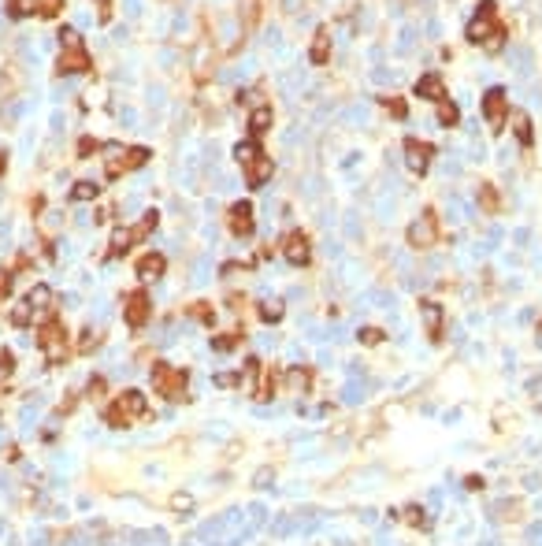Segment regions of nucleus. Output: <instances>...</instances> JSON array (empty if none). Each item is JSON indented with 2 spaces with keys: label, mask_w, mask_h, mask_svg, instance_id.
I'll list each match as a JSON object with an SVG mask.
<instances>
[{
  "label": "nucleus",
  "mask_w": 542,
  "mask_h": 546,
  "mask_svg": "<svg viewBox=\"0 0 542 546\" xmlns=\"http://www.w3.org/2000/svg\"><path fill=\"white\" fill-rule=\"evenodd\" d=\"M468 41L483 45L486 52H498L505 45V26L498 23V4L494 0H479V12L468 23Z\"/></svg>",
  "instance_id": "obj_1"
},
{
  "label": "nucleus",
  "mask_w": 542,
  "mask_h": 546,
  "mask_svg": "<svg viewBox=\"0 0 542 546\" xmlns=\"http://www.w3.org/2000/svg\"><path fill=\"white\" fill-rule=\"evenodd\" d=\"M145 416H149V398H145L142 390H123V394L104 409L108 427H131L137 420H145Z\"/></svg>",
  "instance_id": "obj_2"
},
{
  "label": "nucleus",
  "mask_w": 542,
  "mask_h": 546,
  "mask_svg": "<svg viewBox=\"0 0 542 546\" xmlns=\"http://www.w3.org/2000/svg\"><path fill=\"white\" fill-rule=\"evenodd\" d=\"M60 45H63V52H60V75H82V71L93 67L86 45H82V38H78V30L63 26V30H60Z\"/></svg>",
  "instance_id": "obj_3"
},
{
  "label": "nucleus",
  "mask_w": 542,
  "mask_h": 546,
  "mask_svg": "<svg viewBox=\"0 0 542 546\" xmlns=\"http://www.w3.org/2000/svg\"><path fill=\"white\" fill-rule=\"evenodd\" d=\"M186 387H190V376L182 368L163 364V361L153 364V390L156 394H163L168 402H186Z\"/></svg>",
  "instance_id": "obj_4"
},
{
  "label": "nucleus",
  "mask_w": 542,
  "mask_h": 546,
  "mask_svg": "<svg viewBox=\"0 0 542 546\" xmlns=\"http://www.w3.org/2000/svg\"><path fill=\"white\" fill-rule=\"evenodd\" d=\"M38 350L45 353V361H49V364H63V361H67V331H63L60 316H49V320L38 327Z\"/></svg>",
  "instance_id": "obj_5"
},
{
  "label": "nucleus",
  "mask_w": 542,
  "mask_h": 546,
  "mask_svg": "<svg viewBox=\"0 0 542 546\" xmlns=\"http://www.w3.org/2000/svg\"><path fill=\"white\" fill-rule=\"evenodd\" d=\"M153 231H156V212H145L137 227H126V231H115L112 234V249H108V253H112V257H123L134 242H145Z\"/></svg>",
  "instance_id": "obj_6"
},
{
  "label": "nucleus",
  "mask_w": 542,
  "mask_h": 546,
  "mask_svg": "<svg viewBox=\"0 0 542 546\" xmlns=\"http://www.w3.org/2000/svg\"><path fill=\"white\" fill-rule=\"evenodd\" d=\"M405 238H409L412 249H431V245L438 242V216H435V208H427L416 223H409Z\"/></svg>",
  "instance_id": "obj_7"
},
{
  "label": "nucleus",
  "mask_w": 542,
  "mask_h": 546,
  "mask_svg": "<svg viewBox=\"0 0 542 546\" xmlns=\"http://www.w3.org/2000/svg\"><path fill=\"white\" fill-rule=\"evenodd\" d=\"M483 115H486V123H490V130H494V134H501V130H505V115H509V97H505V89H501V86H490V89H486V97H483Z\"/></svg>",
  "instance_id": "obj_8"
},
{
  "label": "nucleus",
  "mask_w": 542,
  "mask_h": 546,
  "mask_svg": "<svg viewBox=\"0 0 542 546\" xmlns=\"http://www.w3.org/2000/svg\"><path fill=\"white\" fill-rule=\"evenodd\" d=\"M405 163H409V171L412 175H427V168H431V157H435V145L431 141H420V138H405Z\"/></svg>",
  "instance_id": "obj_9"
},
{
  "label": "nucleus",
  "mask_w": 542,
  "mask_h": 546,
  "mask_svg": "<svg viewBox=\"0 0 542 546\" xmlns=\"http://www.w3.org/2000/svg\"><path fill=\"white\" fill-rule=\"evenodd\" d=\"M149 316H153V302H149V294H145V290H134V294L126 297V305H123V320L137 331V327L149 323Z\"/></svg>",
  "instance_id": "obj_10"
},
{
  "label": "nucleus",
  "mask_w": 542,
  "mask_h": 546,
  "mask_svg": "<svg viewBox=\"0 0 542 546\" xmlns=\"http://www.w3.org/2000/svg\"><path fill=\"white\" fill-rule=\"evenodd\" d=\"M282 257H286L293 268H305L312 260V245H308V234L301 231H290L286 238H282Z\"/></svg>",
  "instance_id": "obj_11"
},
{
  "label": "nucleus",
  "mask_w": 542,
  "mask_h": 546,
  "mask_svg": "<svg viewBox=\"0 0 542 546\" xmlns=\"http://www.w3.org/2000/svg\"><path fill=\"white\" fill-rule=\"evenodd\" d=\"M420 316H424L427 339H431V342H442V320H446L442 305H438V302H431V297H424V302H420Z\"/></svg>",
  "instance_id": "obj_12"
},
{
  "label": "nucleus",
  "mask_w": 542,
  "mask_h": 546,
  "mask_svg": "<svg viewBox=\"0 0 542 546\" xmlns=\"http://www.w3.org/2000/svg\"><path fill=\"white\" fill-rule=\"evenodd\" d=\"M227 223H231V231L238 234V238H249L253 234V205L249 201H238V205H231V212H227Z\"/></svg>",
  "instance_id": "obj_13"
},
{
  "label": "nucleus",
  "mask_w": 542,
  "mask_h": 546,
  "mask_svg": "<svg viewBox=\"0 0 542 546\" xmlns=\"http://www.w3.org/2000/svg\"><path fill=\"white\" fill-rule=\"evenodd\" d=\"M145 160H149V149L134 145V149H126V152H123V160H112V163H108V175H112V179H119L123 171H134V168H142Z\"/></svg>",
  "instance_id": "obj_14"
},
{
  "label": "nucleus",
  "mask_w": 542,
  "mask_h": 546,
  "mask_svg": "<svg viewBox=\"0 0 542 546\" xmlns=\"http://www.w3.org/2000/svg\"><path fill=\"white\" fill-rule=\"evenodd\" d=\"M271 171H275V163H271V157H264V152H260V157H256L253 163H245V182H249L253 190H260L264 182L271 179Z\"/></svg>",
  "instance_id": "obj_15"
},
{
  "label": "nucleus",
  "mask_w": 542,
  "mask_h": 546,
  "mask_svg": "<svg viewBox=\"0 0 542 546\" xmlns=\"http://www.w3.org/2000/svg\"><path fill=\"white\" fill-rule=\"evenodd\" d=\"M308 387H312V372L308 368H286V376H282V390L286 394H308Z\"/></svg>",
  "instance_id": "obj_16"
},
{
  "label": "nucleus",
  "mask_w": 542,
  "mask_h": 546,
  "mask_svg": "<svg viewBox=\"0 0 542 546\" xmlns=\"http://www.w3.org/2000/svg\"><path fill=\"white\" fill-rule=\"evenodd\" d=\"M308 60L316 63V67H324V63L330 60V34H327V26H319V30H316L312 49H308Z\"/></svg>",
  "instance_id": "obj_17"
},
{
  "label": "nucleus",
  "mask_w": 542,
  "mask_h": 546,
  "mask_svg": "<svg viewBox=\"0 0 542 546\" xmlns=\"http://www.w3.org/2000/svg\"><path fill=\"white\" fill-rule=\"evenodd\" d=\"M416 97H427V101H446V86H442V78L438 75H424L416 82Z\"/></svg>",
  "instance_id": "obj_18"
},
{
  "label": "nucleus",
  "mask_w": 542,
  "mask_h": 546,
  "mask_svg": "<svg viewBox=\"0 0 542 546\" xmlns=\"http://www.w3.org/2000/svg\"><path fill=\"white\" fill-rule=\"evenodd\" d=\"M163 268H168V260H163L160 253H145V257L137 260V275L142 279H160Z\"/></svg>",
  "instance_id": "obj_19"
},
{
  "label": "nucleus",
  "mask_w": 542,
  "mask_h": 546,
  "mask_svg": "<svg viewBox=\"0 0 542 546\" xmlns=\"http://www.w3.org/2000/svg\"><path fill=\"white\" fill-rule=\"evenodd\" d=\"M264 130H271V108L268 104H260V108H253V112H249V134H253V138H260Z\"/></svg>",
  "instance_id": "obj_20"
},
{
  "label": "nucleus",
  "mask_w": 542,
  "mask_h": 546,
  "mask_svg": "<svg viewBox=\"0 0 542 546\" xmlns=\"http://www.w3.org/2000/svg\"><path fill=\"white\" fill-rule=\"evenodd\" d=\"M512 130H517V141L523 145V149L535 141V130H531V115H528V112H517V115H512Z\"/></svg>",
  "instance_id": "obj_21"
},
{
  "label": "nucleus",
  "mask_w": 542,
  "mask_h": 546,
  "mask_svg": "<svg viewBox=\"0 0 542 546\" xmlns=\"http://www.w3.org/2000/svg\"><path fill=\"white\" fill-rule=\"evenodd\" d=\"M253 398H256V402H268V398H275V372L271 368H260V379H256Z\"/></svg>",
  "instance_id": "obj_22"
},
{
  "label": "nucleus",
  "mask_w": 542,
  "mask_h": 546,
  "mask_svg": "<svg viewBox=\"0 0 542 546\" xmlns=\"http://www.w3.org/2000/svg\"><path fill=\"white\" fill-rule=\"evenodd\" d=\"M26 302H30L34 312H45V308H52V290L45 286V283H38V286L30 290V294H26Z\"/></svg>",
  "instance_id": "obj_23"
},
{
  "label": "nucleus",
  "mask_w": 542,
  "mask_h": 546,
  "mask_svg": "<svg viewBox=\"0 0 542 546\" xmlns=\"http://www.w3.org/2000/svg\"><path fill=\"white\" fill-rule=\"evenodd\" d=\"M479 205H483V212H486V216H498L501 197H498V190H494L490 182H483V186H479Z\"/></svg>",
  "instance_id": "obj_24"
},
{
  "label": "nucleus",
  "mask_w": 542,
  "mask_h": 546,
  "mask_svg": "<svg viewBox=\"0 0 542 546\" xmlns=\"http://www.w3.org/2000/svg\"><path fill=\"white\" fill-rule=\"evenodd\" d=\"M256 157H260V145H256V141H238L234 145V160L242 163V168H245V163H253Z\"/></svg>",
  "instance_id": "obj_25"
},
{
  "label": "nucleus",
  "mask_w": 542,
  "mask_h": 546,
  "mask_svg": "<svg viewBox=\"0 0 542 546\" xmlns=\"http://www.w3.org/2000/svg\"><path fill=\"white\" fill-rule=\"evenodd\" d=\"M100 194V186L97 182H75V190H71V201H93V197Z\"/></svg>",
  "instance_id": "obj_26"
},
{
  "label": "nucleus",
  "mask_w": 542,
  "mask_h": 546,
  "mask_svg": "<svg viewBox=\"0 0 542 546\" xmlns=\"http://www.w3.org/2000/svg\"><path fill=\"white\" fill-rule=\"evenodd\" d=\"M438 123H442V126H457V123H461V112H457L453 101H438Z\"/></svg>",
  "instance_id": "obj_27"
},
{
  "label": "nucleus",
  "mask_w": 542,
  "mask_h": 546,
  "mask_svg": "<svg viewBox=\"0 0 542 546\" xmlns=\"http://www.w3.org/2000/svg\"><path fill=\"white\" fill-rule=\"evenodd\" d=\"M401 521L412 524V527H427V524H431V521H427V513H424L420 505H405V509H401Z\"/></svg>",
  "instance_id": "obj_28"
},
{
  "label": "nucleus",
  "mask_w": 542,
  "mask_h": 546,
  "mask_svg": "<svg viewBox=\"0 0 542 546\" xmlns=\"http://www.w3.org/2000/svg\"><path fill=\"white\" fill-rule=\"evenodd\" d=\"M245 334H238V331H227V334H219V339H212V350L216 353H231L238 342H242Z\"/></svg>",
  "instance_id": "obj_29"
},
{
  "label": "nucleus",
  "mask_w": 542,
  "mask_h": 546,
  "mask_svg": "<svg viewBox=\"0 0 542 546\" xmlns=\"http://www.w3.org/2000/svg\"><path fill=\"white\" fill-rule=\"evenodd\" d=\"M282 312H286V308H282V302H264V305H260V320H264V323H279Z\"/></svg>",
  "instance_id": "obj_30"
},
{
  "label": "nucleus",
  "mask_w": 542,
  "mask_h": 546,
  "mask_svg": "<svg viewBox=\"0 0 542 546\" xmlns=\"http://www.w3.org/2000/svg\"><path fill=\"white\" fill-rule=\"evenodd\" d=\"M30 320H34V308H30V302H19L12 308V323L15 327H30Z\"/></svg>",
  "instance_id": "obj_31"
},
{
  "label": "nucleus",
  "mask_w": 542,
  "mask_h": 546,
  "mask_svg": "<svg viewBox=\"0 0 542 546\" xmlns=\"http://www.w3.org/2000/svg\"><path fill=\"white\" fill-rule=\"evenodd\" d=\"M357 339H361V345H379L383 339H387V331H383V327H361Z\"/></svg>",
  "instance_id": "obj_32"
},
{
  "label": "nucleus",
  "mask_w": 542,
  "mask_h": 546,
  "mask_svg": "<svg viewBox=\"0 0 542 546\" xmlns=\"http://www.w3.org/2000/svg\"><path fill=\"white\" fill-rule=\"evenodd\" d=\"M242 12H245V30H253L260 23V0H242Z\"/></svg>",
  "instance_id": "obj_33"
},
{
  "label": "nucleus",
  "mask_w": 542,
  "mask_h": 546,
  "mask_svg": "<svg viewBox=\"0 0 542 546\" xmlns=\"http://www.w3.org/2000/svg\"><path fill=\"white\" fill-rule=\"evenodd\" d=\"M383 108H387L394 120H405V115H409V108H405V101H401V97H383Z\"/></svg>",
  "instance_id": "obj_34"
},
{
  "label": "nucleus",
  "mask_w": 542,
  "mask_h": 546,
  "mask_svg": "<svg viewBox=\"0 0 542 546\" xmlns=\"http://www.w3.org/2000/svg\"><path fill=\"white\" fill-rule=\"evenodd\" d=\"M97 345H100V334L93 331V327H86L82 339H78V353H89V350H97Z\"/></svg>",
  "instance_id": "obj_35"
},
{
  "label": "nucleus",
  "mask_w": 542,
  "mask_h": 546,
  "mask_svg": "<svg viewBox=\"0 0 542 546\" xmlns=\"http://www.w3.org/2000/svg\"><path fill=\"white\" fill-rule=\"evenodd\" d=\"M15 372V353L12 350H0V383Z\"/></svg>",
  "instance_id": "obj_36"
},
{
  "label": "nucleus",
  "mask_w": 542,
  "mask_h": 546,
  "mask_svg": "<svg viewBox=\"0 0 542 546\" xmlns=\"http://www.w3.org/2000/svg\"><path fill=\"white\" fill-rule=\"evenodd\" d=\"M8 12H12L15 19H23V15H30V0H8Z\"/></svg>",
  "instance_id": "obj_37"
},
{
  "label": "nucleus",
  "mask_w": 542,
  "mask_h": 546,
  "mask_svg": "<svg viewBox=\"0 0 542 546\" xmlns=\"http://www.w3.org/2000/svg\"><path fill=\"white\" fill-rule=\"evenodd\" d=\"M63 8V0H38V12L45 15V19H49V15H56Z\"/></svg>",
  "instance_id": "obj_38"
},
{
  "label": "nucleus",
  "mask_w": 542,
  "mask_h": 546,
  "mask_svg": "<svg viewBox=\"0 0 542 546\" xmlns=\"http://www.w3.org/2000/svg\"><path fill=\"white\" fill-rule=\"evenodd\" d=\"M190 312H194V316H197V320H205V323H212V316H216V312H212V308H208L205 302H197L194 308H190Z\"/></svg>",
  "instance_id": "obj_39"
},
{
  "label": "nucleus",
  "mask_w": 542,
  "mask_h": 546,
  "mask_svg": "<svg viewBox=\"0 0 542 546\" xmlns=\"http://www.w3.org/2000/svg\"><path fill=\"white\" fill-rule=\"evenodd\" d=\"M86 394H89V398H100V394H104V379L93 376V379H89V387H86Z\"/></svg>",
  "instance_id": "obj_40"
},
{
  "label": "nucleus",
  "mask_w": 542,
  "mask_h": 546,
  "mask_svg": "<svg viewBox=\"0 0 542 546\" xmlns=\"http://www.w3.org/2000/svg\"><path fill=\"white\" fill-rule=\"evenodd\" d=\"M97 149H100V141H93V138H82V141H78V152H82V157H89V152H97Z\"/></svg>",
  "instance_id": "obj_41"
},
{
  "label": "nucleus",
  "mask_w": 542,
  "mask_h": 546,
  "mask_svg": "<svg viewBox=\"0 0 542 546\" xmlns=\"http://www.w3.org/2000/svg\"><path fill=\"white\" fill-rule=\"evenodd\" d=\"M216 387H242V376H216Z\"/></svg>",
  "instance_id": "obj_42"
},
{
  "label": "nucleus",
  "mask_w": 542,
  "mask_h": 546,
  "mask_svg": "<svg viewBox=\"0 0 542 546\" xmlns=\"http://www.w3.org/2000/svg\"><path fill=\"white\" fill-rule=\"evenodd\" d=\"M171 505H174V509H190V505H194V498H190V494H174Z\"/></svg>",
  "instance_id": "obj_43"
},
{
  "label": "nucleus",
  "mask_w": 542,
  "mask_h": 546,
  "mask_svg": "<svg viewBox=\"0 0 542 546\" xmlns=\"http://www.w3.org/2000/svg\"><path fill=\"white\" fill-rule=\"evenodd\" d=\"M483 484H486L483 476H464V487H468V490H483Z\"/></svg>",
  "instance_id": "obj_44"
},
{
  "label": "nucleus",
  "mask_w": 542,
  "mask_h": 546,
  "mask_svg": "<svg viewBox=\"0 0 542 546\" xmlns=\"http://www.w3.org/2000/svg\"><path fill=\"white\" fill-rule=\"evenodd\" d=\"M0 171H4V157H0Z\"/></svg>",
  "instance_id": "obj_45"
},
{
  "label": "nucleus",
  "mask_w": 542,
  "mask_h": 546,
  "mask_svg": "<svg viewBox=\"0 0 542 546\" xmlns=\"http://www.w3.org/2000/svg\"><path fill=\"white\" fill-rule=\"evenodd\" d=\"M100 4H104V0H100Z\"/></svg>",
  "instance_id": "obj_46"
}]
</instances>
